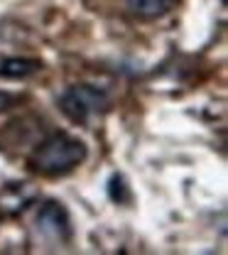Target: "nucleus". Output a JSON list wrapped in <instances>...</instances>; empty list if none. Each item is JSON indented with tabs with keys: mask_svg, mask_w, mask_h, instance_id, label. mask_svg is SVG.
<instances>
[{
	"mask_svg": "<svg viewBox=\"0 0 228 255\" xmlns=\"http://www.w3.org/2000/svg\"><path fill=\"white\" fill-rule=\"evenodd\" d=\"M86 157H89V147L84 140L69 132H52L39 145L32 147L27 157V167L39 177L59 179V177L71 174L79 164H84Z\"/></svg>",
	"mask_w": 228,
	"mask_h": 255,
	"instance_id": "1",
	"label": "nucleus"
},
{
	"mask_svg": "<svg viewBox=\"0 0 228 255\" xmlns=\"http://www.w3.org/2000/svg\"><path fill=\"white\" fill-rule=\"evenodd\" d=\"M59 111L76 126H89L94 118L108 111L111 98L94 84H71L59 96Z\"/></svg>",
	"mask_w": 228,
	"mask_h": 255,
	"instance_id": "2",
	"label": "nucleus"
},
{
	"mask_svg": "<svg viewBox=\"0 0 228 255\" xmlns=\"http://www.w3.org/2000/svg\"><path fill=\"white\" fill-rule=\"evenodd\" d=\"M37 231L49 243H59V246L69 243L74 228H71V216L64 204H59V201L42 204L37 211Z\"/></svg>",
	"mask_w": 228,
	"mask_h": 255,
	"instance_id": "3",
	"label": "nucleus"
},
{
	"mask_svg": "<svg viewBox=\"0 0 228 255\" xmlns=\"http://www.w3.org/2000/svg\"><path fill=\"white\" fill-rule=\"evenodd\" d=\"M32 199H34V189H30V184H10L5 189V194L0 196V211L20 214Z\"/></svg>",
	"mask_w": 228,
	"mask_h": 255,
	"instance_id": "4",
	"label": "nucleus"
},
{
	"mask_svg": "<svg viewBox=\"0 0 228 255\" xmlns=\"http://www.w3.org/2000/svg\"><path fill=\"white\" fill-rule=\"evenodd\" d=\"M128 12L137 20H157L167 15L174 5V0H125Z\"/></svg>",
	"mask_w": 228,
	"mask_h": 255,
	"instance_id": "5",
	"label": "nucleus"
},
{
	"mask_svg": "<svg viewBox=\"0 0 228 255\" xmlns=\"http://www.w3.org/2000/svg\"><path fill=\"white\" fill-rule=\"evenodd\" d=\"M42 69V62L39 59H30V57H12V59H5L0 64V76L2 79H27Z\"/></svg>",
	"mask_w": 228,
	"mask_h": 255,
	"instance_id": "6",
	"label": "nucleus"
},
{
	"mask_svg": "<svg viewBox=\"0 0 228 255\" xmlns=\"http://www.w3.org/2000/svg\"><path fill=\"white\" fill-rule=\"evenodd\" d=\"M108 199H111L113 204H125V201H130V187H128V182H125L123 174H113V177L108 179Z\"/></svg>",
	"mask_w": 228,
	"mask_h": 255,
	"instance_id": "7",
	"label": "nucleus"
},
{
	"mask_svg": "<svg viewBox=\"0 0 228 255\" xmlns=\"http://www.w3.org/2000/svg\"><path fill=\"white\" fill-rule=\"evenodd\" d=\"M12 103H15V96L7 94V91H0V113H2V111H7Z\"/></svg>",
	"mask_w": 228,
	"mask_h": 255,
	"instance_id": "8",
	"label": "nucleus"
}]
</instances>
